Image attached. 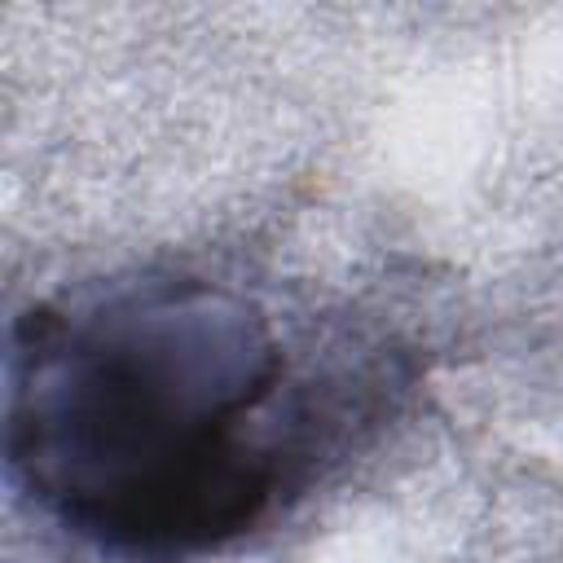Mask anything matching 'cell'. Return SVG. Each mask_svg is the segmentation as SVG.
<instances>
[{"label":"cell","mask_w":563,"mask_h":563,"mask_svg":"<svg viewBox=\"0 0 563 563\" xmlns=\"http://www.w3.org/2000/svg\"><path fill=\"white\" fill-rule=\"evenodd\" d=\"M4 383L13 479L123 559L233 545L273 515L321 431L273 317L202 277L31 303Z\"/></svg>","instance_id":"1"}]
</instances>
